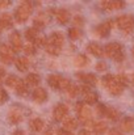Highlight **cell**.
<instances>
[{"label":"cell","mask_w":134,"mask_h":135,"mask_svg":"<svg viewBox=\"0 0 134 135\" xmlns=\"http://www.w3.org/2000/svg\"><path fill=\"white\" fill-rule=\"evenodd\" d=\"M103 84L113 96H118L124 90V84H121L117 80V76H113V75H107L105 78H103Z\"/></svg>","instance_id":"6da1fadb"},{"label":"cell","mask_w":134,"mask_h":135,"mask_svg":"<svg viewBox=\"0 0 134 135\" xmlns=\"http://www.w3.org/2000/svg\"><path fill=\"white\" fill-rule=\"evenodd\" d=\"M32 9H33V5H32L30 1H22V3L17 7L16 12H15V20H16L19 24L25 22V21L29 18Z\"/></svg>","instance_id":"7a4b0ae2"},{"label":"cell","mask_w":134,"mask_h":135,"mask_svg":"<svg viewBox=\"0 0 134 135\" xmlns=\"http://www.w3.org/2000/svg\"><path fill=\"white\" fill-rule=\"evenodd\" d=\"M104 52L107 56L112 58L116 62H121L124 59V54H122V47L118 42H109L104 47Z\"/></svg>","instance_id":"3957f363"},{"label":"cell","mask_w":134,"mask_h":135,"mask_svg":"<svg viewBox=\"0 0 134 135\" xmlns=\"http://www.w3.org/2000/svg\"><path fill=\"white\" fill-rule=\"evenodd\" d=\"M118 28L124 32V34H130L134 28V17L130 15H122L116 20Z\"/></svg>","instance_id":"277c9868"},{"label":"cell","mask_w":134,"mask_h":135,"mask_svg":"<svg viewBox=\"0 0 134 135\" xmlns=\"http://www.w3.org/2000/svg\"><path fill=\"white\" fill-rule=\"evenodd\" d=\"M0 59L4 64H9L13 62L15 59V51L11 47V45H5V44H1L0 45Z\"/></svg>","instance_id":"5b68a950"},{"label":"cell","mask_w":134,"mask_h":135,"mask_svg":"<svg viewBox=\"0 0 134 135\" xmlns=\"http://www.w3.org/2000/svg\"><path fill=\"white\" fill-rule=\"evenodd\" d=\"M76 110H78V117H79V119H80L84 125L92 121V112H91V109H89L88 106H86V104L78 102V104H76Z\"/></svg>","instance_id":"8992f818"},{"label":"cell","mask_w":134,"mask_h":135,"mask_svg":"<svg viewBox=\"0 0 134 135\" xmlns=\"http://www.w3.org/2000/svg\"><path fill=\"white\" fill-rule=\"evenodd\" d=\"M116 24H117V22H116L114 20H108V21H105V22L97 25L96 29H95V32H96V34H97L99 37H103V38H104V37H107V36L109 34L110 29H112Z\"/></svg>","instance_id":"52a82bcc"},{"label":"cell","mask_w":134,"mask_h":135,"mask_svg":"<svg viewBox=\"0 0 134 135\" xmlns=\"http://www.w3.org/2000/svg\"><path fill=\"white\" fill-rule=\"evenodd\" d=\"M54 119L61 122V121H64L68 115V108L64 105V104H58L55 108H54Z\"/></svg>","instance_id":"ba28073f"},{"label":"cell","mask_w":134,"mask_h":135,"mask_svg":"<svg viewBox=\"0 0 134 135\" xmlns=\"http://www.w3.org/2000/svg\"><path fill=\"white\" fill-rule=\"evenodd\" d=\"M9 42H11V47L13 49L15 52H17L22 49V41H21V36L19 32H13L9 36Z\"/></svg>","instance_id":"9c48e42d"},{"label":"cell","mask_w":134,"mask_h":135,"mask_svg":"<svg viewBox=\"0 0 134 135\" xmlns=\"http://www.w3.org/2000/svg\"><path fill=\"white\" fill-rule=\"evenodd\" d=\"M76 78H78L80 81H83V83H86V84H88V85H96V84H97V78H96L93 74L78 72V74H76Z\"/></svg>","instance_id":"30bf717a"},{"label":"cell","mask_w":134,"mask_h":135,"mask_svg":"<svg viewBox=\"0 0 134 135\" xmlns=\"http://www.w3.org/2000/svg\"><path fill=\"white\" fill-rule=\"evenodd\" d=\"M49 44H51V45L57 46L58 49H61L63 44H64V37H63V34L61 33V32H54L53 34H51V37H50V40H49Z\"/></svg>","instance_id":"8fae6325"},{"label":"cell","mask_w":134,"mask_h":135,"mask_svg":"<svg viewBox=\"0 0 134 135\" xmlns=\"http://www.w3.org/2000/svg\"><path fill=\"white\" fill-rule=\"evenodd\" d=\"M33 100L36 102H45L47 100V92L45 88H41V87H37L34 92H33Z\"/></svg>","instance_id":"7c38bea8"},{"label":"cell","mask_w":134,"mask_h":135,"mask_svg":"<svg viewBox=\"0 0 134 135\" xmlns=\"http://www.w3.org/2000/svg\"><path fill=\"white\" fill-rule=\"evenodd\" d=\"M124 7H125V4L122 1H103L101 3V8L105 11H116V9H121Z\"/></svg>","instance_id":"4fadbf2b"},{"label":"cell","mask_w":134,"mask_h":135,"mask_svg":"<svg viewBox=\"0 0 134 135\" xmlns=\"http://www.w3.org/2000/svg\"><path fill=\"white\" fill-rule=\"evenodd\" d=\"M55 17L59 24H67L70 21V12L67 9H58L55 12Z\"/></svg>","instance_id":"5bb4252c"},{"label":"cell","mask_w":134,"mask_h":135,"mask_svg":"<svg viewBox=\"0 0 134 135\" xmlns=\"http://www.w3.org/2000/svg\"><path fill=\"white\" fill-rule=\"evenodd\" d=\"M87 50L91 54H93L95 56H103L104 55V49L96 42H89L88 46H87Z\"/></svg>","instance_id":"9a60e30c"},{"label":"cell","mask_w":134,"mask_h":135,"mask_svg":"<svg viewBox=\"0 0 134 135\" xmlns=\"http://www.w3.org/2000/svg\"><path fill=\"white\" fill-rule=\"evenodd\" d=\"M12 25H13L12 16L9 13H3L0 16V26L3 29H9V28H12Z\"/></svg>","instance_id":"2e32d148"},{"label":"cell","mask_w":134,"mask_h":135,"mask_svg":"<svg viewBox=\"0 0 134 135\" xmlns=\"http://www.w3.org/2000/svg\"><path fill=\"white\" fill-rule=\"evenodd\" d=\"M8 119L12 123H19V122L22 121V113L19 109H12L8 114Z\"/></svg>","instance_id":"e0dca14e"},{"label":"cell","mask_w":134,"mask_h":135,"mask_svg":"<svg viewBox=\"0 0 134 135\" xmlns=\"http://www.w3.org/2000/svg\"><path fill=\"white\" fill-rule=\"evenodd\" d=\"M16 67H17L19 71L25 72V71L29 68V60H28V58H25V56L17 58V59H16Z\"/></svg>","instance_id":"ac0fdd59"},{"label":"cell","mask_w":134,"mask_h":135,"mask_svg":"<svg viewBox=\"0 0 134 135\" xmlns=\"http://www.w3.org/2000/svg\"><path fill=\"white\" fill-rule=\"evenodd\" d=\"M63 126L66 130L71 131V130H75L78 127V119L74 118V117H67L64 121H63Z\"/></svg>","instance_id":"d6986e66"},{"label":"cell","mask_w":134,"mask_h":135,"mask_svg":"<svg viewBox=\"0 0 134 135\" xmlns=\"http://www.w3.org/2000/svg\"><path fill=\"white\" fill-rule=\"evenodd\" d=\"M44 126H45V123L41 118H34V119L30 121V127H32V130L36 131V133L42 131V130H44Z\"/></svg>","instance_id":"ffe728a7"},{"label":"cell","mask_w":134,"mask_h":135,"mask_svg":"<svg viewBox=\"0 0 134 135\" xmlns=\"http://www.w3.org/2000/svg\"><path fill=\"white\" fill-rule=\"evenodd\" d=\"M121 129L125 131V133H132L134 130V121L132 118H125L122 122H121Z\"/></svg>","instance_id":"44dd1931"},{"label":"cell","mask_w":134,"mask_h":135,"mask_svg":"<svg viewBox=\"0 0 134 135\" xmlns=\"http://www.w3.org/2000/svg\"><path fill=\"white\" fill-rule=\"evenodd\" d=\"M74 63H75V66H78V67H87L89 64V59L86 55L80 54V55H76V56H75Z\"/></svg>","instance_id":"7402d4cb"},{"label":"cell","mask_w":134,"mask_h":135,"mask_svg":"<svg viewBox=\"0 0 134 135\" xmlns=\"http://www.w3.org/2000/svg\"><path fill=\"white\" fill-rule=\"evenodd\" d=\"M62 76L61 75H49L47 78V83L51 88H55V89H59V81H61Z\"/></svg>","instance_id":"603a6c76"},{"label":"cell","mask_w":134,"mask_h":135,"mask_svg":"<svg viewBox=\"0 0 134 135\" xmlns=\"http://www.w3.org/2000/svg\"><path fill=\"white\" fill-rule=\"evenodd\" d=\"M40 76L37 75V74H29L28 76H26V84L28 85H30V87H36V85H38L40 84Z\"/></svg>","instance_id":"cb8c5ba5"},{"label":"cell","mask_w":134,"mask_h":135,"mask_svg":"<svg viewBox=\"0 0 134 135\" xmlns=\"http://www.w3.org/2000/svg\"><path fill=\"white\" fill-rule=\"evenodd\" d=\"M107 129H108V126H107V123H105V122H103V121L96 122V123H95V126H93V131H95V134H97V135L104 134V133L107 131Z\"/></svg>","instance_id":"d4e9b609"},{"label":"cell","mask_w":134,"mask_h":135,"mask_svg":"<svg viewBox=\"0 0 134 135\" xmlns=\"http://www.w3.org/2000/svg\"><path fill=\"white\" fill-rule=\"evenodd\" d=\"M105 117H108L109 119L112 121H117L120 118V112L116 110L114 108H107V113H105Z\"/></svg>","instance_id":"484cf974"},{"label":"cell","mask_w":134,"mask_h":135,"mask_svg":"<svg viewBox=\"0 0 134 135\" xmlns=\"http://www.w3.org/2000/svg\"><path fill=\"white\" fill-rule=\"evenodd\" d=\"M15 89L17 92V94H20V96H26V94H28V84H25L22 80H20V83L17 84V87H16Z\"/></svg>","instance_id":"4316f807"},{"label":"cell","mask_w":134,"mask_h":135,"mask_svg":"<svg viewBox=\"0 0 134 135\" xmlns=\"http://www.w3.org/2000/svg\"><path fill=\"white\" fill-rule=\"evenodd\" d=\"M37 37H38V34H37V29H34V28H29V29L25 30V38H26L28 41L34 42V40H36Z\"/></svg>","instance_id":"83f0119b"},{"label":"cell","mask_w":134,"mask_h":135,"mask_svg":"<svg viewBox=\"0 0 134 135\" xmlns=\"http://www.w3.org/2000/svg\"><path fill=\"white\" fill-rule=\"evenodd\" d=\"M19 83H20V79L17 76H15V75H9L7 78V80H5V84L8 87H11V88H16Z\"/></svg>","instance_id":"f1b7e54d"},{"label":"cell","mask_w":134,"mask_h":135,"mask_svg":"<svg viewBox=\"0 0 134 135\" xmlns=\"http://www.w3.org/2000/svg\"><path fill=\"white\" fill-rule=\"evenodd\" d=\"M84 96V102L86 104H89V105H93L97 102V94L93 93V92H89L87 94H83Z\"/></svg>","instance_id":"f546056e"},{"label":"cell","mask_w":134,"mask_h":135,"mask_svg":"<svg viewBox=\"0 0 134 135\" xmlns=\"http://www.w3.org/2000/svg\"><path fill=\"white\" fill-rule=\"evenodd\" d=\"M68 37H70L72 41L80 38V37H82V32H80V29H79V28H71V29L68 30Z\"/></svg>","instance_id":"4dcf8cb0"},{"label":"cell","mask_w":134,"mask_h":135,"mask_svg":"<svg viewBox=\"0 0 134 135\" xmlns=\"http://www.w3.org/2000/svg\"><path fill=\"white\" fill-rule=\"evenodd\" d=\"M67 93H68V96L70 97H76L79 93H80V88H79V85H76V84H71L70 87H68V89H67Z\"/></svg>","instance_id":"1f68e13d"},{"label":"cell","mask_w":134,"mask_h":135,"mask_svg":"<svg viewBox=\"0 0 134 135\" xmlns=\"http://www.w3.org/2000/svg\"><path fill=\"white\" fill-rule=\"evenodd\" d=\"M45 49H46V51H47L49 54H51V55H58L59 51H61V49H58L57 46L51 45V44H49V42H47V45L45 46Z\"/></svg>","instance_id":"d6a6232c"},{"label":"cell","mask_w":134,"mask_h":135,"mask_svg":"<svg viewBox=\"0 0 134 135\" xmlns=\"http://www.w3.org/2000/svg\"><path fill=\"white\" fill-rule=\"evenodd\" d=\"M47 42H46V38L44 36H38L36 40H34V46L36 47H42V46H46Z\"/></svg>","instance_id":"836d02e7"},{"label":"cell","mask_w":134,"mask_h":135,"mask_svg":"<svg viewBox=\"0 0 134 135\" xmlns=\"http://www.w3.org/2000/svg\"><path fill=\"white\" fill-rule=\"evenodd\" d=\"M24 51H25V54L33 55V54L36 52V46H34V44H28V45H25Z\"/></svg>","instance_id":"e575fe53"},{"label":"cell","mask_w":134,"mask_h":135,"mask_svg":"<svg viewBox=\"0 0 134 135\" xmlns=\"http://www.w3.org/2000/svg\"><path fill=\"white\" fill-rule=\"evenodd\" d=\"M33 24H34V29H42L45 26V21L41 18H34Z\"/></svg>","instance_id":"d590c367"},{"label":"cell","mask_w":134,"mask_h":135,"mask_svg":"<svg viewBox=\"0 0 134 135\" xmlns=\"http://www.w3.org/2000/svg\"><path fill=\"white\" fill-rule=\"evenodd\" d=\"M72 21H74V24H75L76 26H82V25H84V20H83V17H80V16H75Z\"/></svg>","instance_id":"8d00e7d4"},{"label":"cell","mask_w":134,"mask_h":135,"mask_svg":"<svg viewBox=\"0 0 134 135\" xmlns=\"http://www.w3.org/2000/svg\"><path fill=\"white\" fill-rule=\"evenodd\" d=\"M107 108H108V106L99 104V105H97V113H99L100 115H105V113H107Z\"/></svg>","instance_id":"74e56055"},{"label":"cell","mask_w":134,"mask_h":135,"mask_svg":"<svg viewBox=\"0 0 134 135\" xmlns=\"http://www.w3.org/2000/svg\"><path fill=\"white\" fill-rule=\"evenodd\" d=\"M107 67H108V66H107L105 62H99V63L96 64V70H97V71H105Z\"/></svg>","instance_id":"f35d334b"},{"label":"cell","mask_w":134,"mask_h":135,"mask_svg":"<svg viewBox=\"0 0 134 135\" xmlns=\"http://www.w3.org/2000/svg\"><path fill=\"white\" fill-rule=\"evenodd\" d=\"M7 97H8V96H7V92L0 88V102H4V101L7 100Z\"/></svg>","instance_id":"ab89813d"},{"label":"cell","mask_w":134,"mask_h":135,"mask_svg":"<svg viewBox=\"0 0 134 135\" xmlns=\"http://www.w3.org/2000/svg\"><path fill=\"white\" fill-rule=\"evenodd\" d=\"M58 135H72V133L66 130V129H59L58 130Z\"/></svg>","instance_id":"60d3db41"},{"label":"cell","mask_w":134,"mask_h":135,"mask_svg":"<svg viewBox=\"0 0 134 135\" xmlns=\"http://www.w3.org/2000/svg\"><path fill=\"white\" fill-rule=\"evenodd\" d=\"M78 135H92V134L89 133L88 130H80V131L78 133Z\"/></svg>","instance_id":"b9f144b4"},{"label":"cell","mask_w":134,"mask_h":135,"mask_svg":"<svg viewBox=\"0 0 134 135\" xmlns=\"http://www.w3.org/2000/svg\"><path fill=\"white\" fill-rule=\"evenodd\" d=\"M9 5V1H0V8H5Z\"/></svg>","instance_id":"7bdbcfd3"},{"label":"cell","mask_w":134,"mask_h":135,"mask_svg":"<svg viewBox=\"0 0 134 135\" xmlns=\"http://www.w3.org/2000/svg\"><path fill=\"white\" fill-rule=\"evenodd\" d=\"M4 75H5V71H4V68L0 67V81L4 79Z\"/></svg>","instance_id":"ee69618b"},{"label":"cell","mask_w":134,"mask_h":135,"mask_svg":"<svg viewBox=\"0 0 134 135\" xmlns=\"http://www.w3.org/2000/svg\"><path fill=\"white\" fill-rule=\"evenodd\" d=\"M108 135H122V134H120V133H118L117 130H110Z\"/></svg>","instance_id":"f6af8a7d"},{"label":"cell","mask_w":134,"mask_h":135,"mask_svg":"<svg viewBox=\"0 0 134 135\" xmlns=\"http://www.w3.org/2000/svg\"><path fill=\"white\" fill-rule=\"evenodd\" d=\"M12 135H25V134H24V131H22V130H16Z\"/></svg>","instance_id":"bcb514c9"},{"label":"cell","mask_w":134,"mask_h":135,"mask_svg":"<svg viewBox=\"0 0 134 135\" xmlns=\"http://www.w3.org/2000/svg\"><path fill=\"white\" fill-rule=\"evenodd\" d=\"M130 81H132V83H133V84H134V74H133V75H132V76H130Z\"/></svg>","instance_id":"7dc6e473"},{"label":"cell","mask_w":134,"mask_h":135,"mask_svg":"<svg viewBox=\"0 0 134 135\" xmlns=\"http://www.w3.org/2000/svg\"><path fill=\"white\" fill-rule=\"evenodd\" d=\"M132 54H133V55H134V46H133V47H132Z\"/></svg>","instance_id":"c3c4849f"},{"label":"cell","mask_w":134,"mask_h":135,"mask_svg":"<svg viewBox=\"0 0 134 135\" xmlns=\"http://www.w3.org/2000/svg\"><path fill=\"white\" fill-rule=\"evenodd\" d=\"M1 30H3V28H1V26H0V33H1Z\"/></svg>","instance_id":"681fc988"}]
</instances>
